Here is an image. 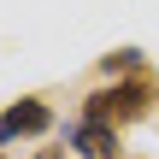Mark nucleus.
Returning a JSON list of instances; mask_svg holds the SVG:
<instances>
[{
  "label": "nucleus",
  "mask_w": 159,
  "mask_h": 159,
  "mask_svg": "<svg viewBox=\"0 0 159 159\" xmlns=\"http://www.w3.org/2000/svg\"><path fill=\"white\" fill-rule=\"evenodd\" d=\"M159 100V83L148 71H136V77H118V83H106V89H94V94H83V118L89 124H136V118H148Z\"/></svg>",
  "instance_id": "nucleus-1"
},
{
  "label": "nucleus",
  "mask_w": 159,
  "mask_h": 159,
  "mask_svg": "<svg viewBox=\"0 0 159 159\" xmlns=\"http://www.w3.org/2000/svg\"><path fill=\"white\" fill-rule=\"evenodd\" d=\"M47 130H53V112H47V100H35V94L12 100V106L0 112V148L18 142V136H47Z\"/></svg>",
  "instance_id": "nucleus-2"
},
{
  "label": "nucleus",
  "mask_w": 159,
  "mask_h": 159,
  "mask_svg": "<svg viewBox=\"0 0 159 159\" xmlns=\"http://www.w3.org/2000/svg\"><path fill=\"white\" fill-rule=\"evenodd\" d=\"M65 148L83 159H118V130L112 124H89V118H77V124H65Z\"/></svg>",
  "instance_id": "nucleus-3"
},
{
  "label": "nucleus",
  "mask_w": 159,
  "mask_h": 159,
  "mask_svg": "<svg viewBox=\"0 0 159 159\" xmlns=\"http://www.w3.org/2000/svg\"><path fill=\"white\" fill-rule=\"evenodd\" d=\"M142 71V47H112V53H100V77H136Z\"/></svg>",
  "instance_id": "nucleus-4"
},
{
  "label": "nucleus",
  "mask_w": 159,
  "mask_h": 159,
  "mask_svg": "<svg viewBox=\"0 0 159 159\" xmlns=\"http://www.w3.org/2000/svg\"><path fill=\"white\" fill-rule=\"evenodd\" d=\"M35 159H65V148H41V153H35Z\"/></svg>",
  "instance_id": "nucleus-5"
},
{
  "label": "nucleus",
  "mask_w": 159,
  "mask_h": 159,
  "mask_svg": "<svg viewBox=\"0 0 159 159\" xmlns=\"http://www.w3.org/2000/svg\"><path fill=\"white\" fill-rule=\"evenodd\" d=\"M0 159H6V153H0Z\"/></svg>",
  "instance_id": "nucleus-6"
}]
</instances>
